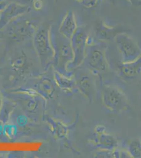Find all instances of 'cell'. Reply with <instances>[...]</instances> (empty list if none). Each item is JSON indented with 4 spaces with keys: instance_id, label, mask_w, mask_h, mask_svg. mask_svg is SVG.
I'll return each mask as SVG.
<instances>
[{
    "instance_id": "cell-11",
    "label": "cell",
    "mask_w": 141,
    "mask_h": 158,
    "mask_svg": "<svg viewBox=\"0 0 141 158\" xmlns=\"http://www.w3.org/2000/svg\"><path fill=\"white\" fill-rule=\"evenodd\" d=\"M34 38L36 48L40 54H45L50 51L48 32L46 29L41 27L38 29Z\"/></svg>"
},
{
    "instance_id": "cell-16",
    "label": "cell",
    "mask_w": 141,
    "mask_h": 158,
    "mask_svg": "<svg viewBox=\"0 0 141 158\" xmlns=\"http://www.w3.org/2000/svg\"><path fill=\"white\" fill-rule=\"evenodd\" d=\"M7 6L6 0H0V11H3Z\"/></svg>"
},
{
    "instance_id": "cell-7",
    "label": "cell",
    "mask_w": 141,
    "mask_h": 158,
    "mask_svg": "<svg viewBox=\"0 0 141 158\" xmlns=\"http://www.w3.org/2000/svg\"><path fill=\"white\" fill-rule=\"evenodd\" d=\"M122 33H125V31L123 27H111L103 22H100L97 25L95 30L97 39L103 41L111 40L116 38L118 34Z\"/></svg>"
},
{
    "instance_id": "cell-10",
    "label": "cell",
    "mask_w": 141,
    "mask_h": 158,
    "mask_svg": "<svg viewBox=\"0 0 141 158\" xmlns=\"http://www.w3.org/2000/svg\"><path fill=\"white\" fill-rule=\"evenodd\" d=\"M79 87L82 94L92 101L95 93V85L91 74H83L79 80Z\"/></svg>"
},
{
    "instance_id": "cell-5",
    "label": "cell",
    "mask_w": 141,
    "mask_h": 158,
    "mask_svg": "<svg viewBox=\"0 0 141 158\" xmlns=\"http://www.w3.org/2000/svg\"><path fill=\"white\" fill-rule=\"evenodd\" d=\"M9 30V34L17 39L31 37L38 30L35 22L27 19L15 21L12 25L10 27Z\"/></svg>"
},
{
    "instance_id": "cell-9",
    "label": "cell",
    "mask_w": 141,
    "mask_h": 158,
    "mask_svg": "<svg viewBox=\"0 0 141 158\" xmlns=\"http://www.w3.org/2000/svg\"><path fill=\"white\" fill-rule=\"evenodd\" d=\"M97 135L94 144L100 150L113 151L118 148V141L112 135L106 133L104 131L97 132Z\"/></svg>"
},
{
    "instance_id": "cell-8",
    "label": "cell",
    "mask_w": 141,
    "mask_h": 158,
    "mask_svg": "<svg viewBox=\"0 0 141 158\" xmlns=\"http://www.w3.org/2000/svg\"><path fill=\"white\" fill-rule=\"evenodd\" d=\"M77 29L75 15L72 10L66 13L61 23L59 31L63 35L71 39Z\"/></svg>"
},
{
    "instance_id": "cell-3",
    "label": "cell",
    "mask_w": 141,
    "mask_h": 158,
    "mask_svg": "<svg viewBox=\"0 0 141 158\" xmlns=\"http://www.w3.org/2000/svg\"><path fill=\"white\" fill-rule=\"evenodd\" d=\"M115 39L122 56V63L133 62L141 56V48L137 42L126 33L118 34Z\"/></svg>"
},
{
    "instance_id": "cell-15",
    "label": "cell",
    "mask_w": 141,
    "mask_h": 158,
    "mask_svg": "<svg viewBox=\"0 0 141 158\" xmlns=\"http://www.w3.org/2000/svg\"><path fill=\"white\" fill-rule=\"evenodd\" d=\"M128 1L132 4L133 6H141V0H128Z\"/></svg>"
},
{
    "instance_id": "cell-13",
    "label": "cell",
    "mask_w": 141,
    "mask_h": 158,
    "mask_svg": "<svg viewBox=\"0 0 141 158\" xmlns=\"http://www.w3.org/2000/svg\"><path fill=\"white\" fill-rule=\"evenodd\" d=\"M127 151L131 158H141V139L136 138L132 140Z\"/></svg>"
},
{
    "instance_id": "cell-1",
    "label": "cell",
    "mask_w": 141,
    "mask_h": 158,
    "mask_svg": "<svg viewBox=\"0 0 141 158\" xmlns=\"http://www.w3.org/2000/svg\"><path fill=\"white\" fill-rule=\"evenodd\" d=\"M101 97L104 106L110 111L120 113L129 109V100L124 92L118 86L103 85Z\"/></svg>"
},
{
    "instance_id": "cell-14",
    "label": "cell",
    "mask_w": 141,
    "mask_h": 158,
    "mask_svg": "<svg viewBox=\"0 0 141 158\" xmlns=\"http://www.w3.org/2000/svg\"><path fill=\"white\" fill-rule=\"evenodd\" d=\"M75 1L86 8H92L95 7L97 6V4L99 3L98 0H75Z\"/></svg>"
},
{
    "instance_id": "cell-2",
    "label": "cell",
    "mask_w": 141,
    "mask_h": 158,
    "mask_svg": "<svg viewBox=\"0 0 141 158\" xmlns=\"http://www.w3.org/2000/svg\"><path fill=\"white\" fill-rule=\"evenodd\" d=\"M104 47L100 44L87 45L85 60L92 72L100 73L107 69L108 64L106 59Z\"/></svg>"
},
{
    "instance_id": "cell-4",
    "label": "cell",
    "mask_w": 141,
    "mask_h": 158,
    "mask_svg": "<svg viewBox=\"0 0 141 158\" xmlns=\"http://www.w3.org/2000/svg\"><path fill=\"white\" fill-rule=\"evenodd\" d=\"M89 38L88 31L84 27H77L71 39V47L73 52V63L82 64L85 58L86 49Z\"/></svg>"
},
{
    "instance_id": "cell-6",
    "label": "cell",
    "mask_w": 141,
    "mask_h": 158,
    "mask_svg": "<svg viewBox=\"0 0 141 158\" xmlns=\"http://www.w3.org/2000/svg\"><path fill=\"white\" fill-rule=\"evenodd\" d=\"M29 6L17 2L7 4L0 15V30L3 29L17 17L29 12Z\"/></svg>"
},
{
    "instance_id": "cell-17",
    "label": "cell",
    "mask_w": 141,
    "mask_h": 158,
    "mask_svg": "<svg viewBox=\"0 0 141 158\" xmlns=\"http://www.w3.org/2000/svg\"><path fill=\"white\" fill-rule=\"evenodd\" d=\"M23 1H26V2H32V1H33V0H23Z\"/></svg>"
},
{
    "instance_id": "cell-18",
    "label": "cell",
    "mask_w": 141,
    "mask_h": 158,
    "mask_svg": "<svg viewBox=\"0 0 141 158\" xmlns=\"http://www.w3.org/2000/svg\"><path fill=\"white\" fill-rule=\"evenodd\" d=\"M99 1V2H101L102 1H103V0H98Z\"/></svg>"
},
{
    "instance_id": "cell-12",
    "label": "cell",
    "mask_w": 141,
    "mask_h": 158,
    "mask_svg": "<svg viewBox=\"0 0 141 158\" xmlns=\"http://www.w3.org/2000/svg\"><path fill=\"white\" fill-rule=\"evenodd\" d=\"M120 71L127 77L137 76L141 71V56L135 61L128 63H122Z\"/></svg>"
}]
</instances>
